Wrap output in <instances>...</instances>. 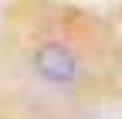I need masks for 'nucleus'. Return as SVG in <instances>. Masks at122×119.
I'll use <instances>...</instances> for the list:
<instances>
[{"label": "nucleus", "mask_w": 122, "mask_h": 119, "mask_svg": "<svg viewBox=\"0 0 122 119\" xmlns=\"http://www.w3.org/2000/svg\"><path fill=\"white\" fill-rule=\"evenodd\" d=\"M34 68L54 85H71L78 78V61H75L71 48H65L58 41H48L34 51Z\"/></svg>", "instance_id": "1"}]
</instances>
